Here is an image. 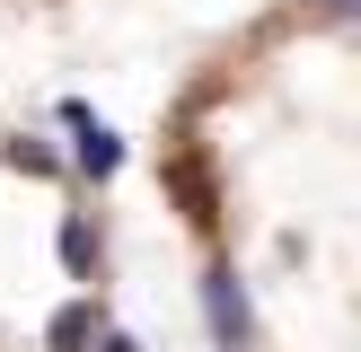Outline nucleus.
I'll return each mask as SVG.
<instances>
[{
    "label": "nucleus",
    "mask_w": 361,
    "mask_h": 352,
    "mask_svg": "<svg viewBox=\"0 0 361 352\" xmlns=\"http://www.w3.org/2000/svg\"><path fill=\"white\" fill-rule=\"evenodd\" d=\"M62 256H71V273H88V264H97V238H88V220H71V229H62Z\"/></svg>",
    "instance_id": "4"
},
{
    "label": "nucleus",
    "mask_w": 361,
    "mask_h": 352,
    "mask_svg": "<svg viewBox=\"0 0 361 352\" xmlns=\"http://www.w3.org/2000/svg\"><path fill=\"white\" fill-rule=\"evenodd\" d=\"M62 115H71V123H80V168H88V176H115V168H123V141H115V132H106V123H88V115H80V106H62Z\"/></svg>",
    "instance_id": "2"
},
{
    "label": "nucleus",
    "mask_w": 361,
    "mask_h": 352,
    "mask_svg": "<svg viewBox=\"0 0 361 352\" xmlns=\"http://www.w3.org/2000/svg\"><path fill=\"white\" fill-rule=\"evenodd\" d=\"M317 18H361V0H317Z\"/></svg>",
    "instance_id": "5"
},
{
    "label": "nucleus",
    "mask_w": 361,
    "mask_h": 352,
    "mask_svg": "<svg viewBox=\"0 0 361 352\" xmlns=\"http://www.w3.org/2000/svg\"><path fill=\"white\" fill-rule=\"evenodd\" d=\"M97 344V308H88V299H71L62 317H53V352H88Z\"/></svg>",
    "instance_id": "3"
},
{
    "label": "nucleus",
    "mask_w": 361,
    "mask_h": 352,
    "mask_svg": "<svg viewBox=\"0 0 361 352\" xmlns=\"http://www.w3.org/2000/svg\"><path fill=\"white\" fill-rule=\"evenodd\" d=\"M203 317H212V344H221V352H247V344H256V308H247V291H238L229 264L203 273Z\"/></svg>",
    "instance_id": "1"
},
{
    "label": "nucleus",
    "mask_w": 361,
    "mask_h": 352,
    "mask_svg": "<svg viewBox=\"0 0 361 352\" xmlns=\"http://www.w3.org/2000/svg\"><path fill=\"white\" fill-rule=\"evenodd\" d=\"M97 352H141V344H133V334H97Z\"/></svg>",
    "instance_id": "6"
}]
</instances>
